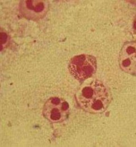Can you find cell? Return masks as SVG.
Returning <instances> with one entry per match:
<instances>
[{"instance_id": "1", "label": "cell", "mask_w": 136, "mask_h": 147, "mask_svg": "<svg viewBox=\"0 0 136 147\" xmlns=\"http://www.w3.org/2000/svg\"><path fill=\"white\" fill-rule=\"evenodd\" d=\"M75 98L82 109L93 114L106 111L112 100L110 88L97 79L82 84L76 92Z\"/></svg>"}, {"instance_id": "2", "label": "cell", "mask_w": 136, "mask_h": 147, "mask_svg": "<svg viewBox=\"0 0 136 147\" xmlns=\"http://www.w3.org/2000/svg\"><path fill=\"white\" fill-rule=\"evenodd\" d=\"M70 75L80 82L94 75L97 70V59L94 55L81 54L72 57L68 64Z\"/></svg>"}, {"instance_id": "3", "label": "cell", "mask_w": 136, "mask_h": 147, "mask_svg": "<svg viewBox=\"0 0 136 147\" xmlns=\"http://www.w3.org/2000/svg\"><path fill=\"white\" fill-rule=\"evenodd\" d=\"M70 107L63 98L52 96L49 98L43 107L44 117L52 123H59L65 121L69 117Z\"/></svg>"}, {"instance_id": "4", "label": "cell", "mask_w": 136, "mask_h": 147, "mask_svg": "<svg viewBox=\"0 0 136 147\" xmlns=\"http://www.w3.org/2000/svg\"><path fill=\"white\" fill-rule=\"evenodd\" d=\"M49 8V2L45 0L20 1L19 6L21 15L27 19L34 21L44 18Z\"/></svg>"}, {"instance_id": "5", "label": "cell", "mask_w": 136, "mask_h": 147, "mask_svg": "<svg viewBox=\"0 0 136 147\" xmlns=\"http://www.w3.org/2000/svg\"><path fill=\"white\" fill-rule=\"evenodd\" d=\"M118 64L121 70L125 73L136 75V41H127L123 44L119 53Z\"/></svg>"}, {"instance_id": "6", "label": "cell", "mask_w": 136, "mask_h": 147, "mask_svg": "<svg viewBox=\"0 0 136 147\" xmlns=\"http://www.w3.org/2000/svg\"><path fill=\"white\" fill-rule=\"evenodd\" d=\"M8 35L7 33L5 32V31H3V30L1 28V51L3 50V47H6L7 41H8Z\"/></svg>"}]
</instances>
